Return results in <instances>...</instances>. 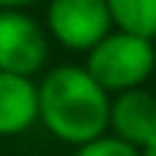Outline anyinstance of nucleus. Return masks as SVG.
Instances as JSON below:
<instances>
[{"instance_id": "9", "label": "nucleus", "mask_w": 156, "mask_h": 156, "mask_svg": "<svg viewBox=\"0 0 156 156\" xmlns=\"http://www.w3.org/2000/svg\"><path fill=\"white\" fill-rule=\"evenodd\" d=\"M29 3H35V0H0V9H20Z\"/></svg>"}, {"instance_id": "6", "label": "nucleus", "mask_w": 156, "mask_h": 156, "mask_svg": "<svg viewBox=\"0 0 156 156\" xmlns=\"http://www.w3.org/2000/svg\"><path fill=\"white\" fill-rule=\"evenodd\" d=\"M38 119V87L0 69V136H17Z\"/></svg>"}, {"instance_id": "5", "label": "nucleus", "mask_w": 156, "mask_h": 156, "mask_svg": "<svg viewBox=\"0 0 156 156\" xmlns=\"http://www.w3.org/2000/svg\"><path fill=\"white\" fill-rule=\"evenodd\" d=\"M113 133L124 139L127 145L142 147L156 142V95L145 90H122L116 101L110 104V124Z\"/></svg>"}, {"instance_id": "2", "label": "nucleus", "mask_w": 156, "mask_h": 156, "mask_svg": "<svg viewBox=\"0 0 156 156\" xmlns=\"http://www.w3.org/2000/svg\"><path fill=\"white\" fill-rule=\"evenodd\" d=\"M156 52L151 38L133 32H107L98 44L90 49L87 73L110 93L133 90L153 73Z\"/></svg>"}, {"instance_id": "7", "label": "nucleus", "mask_w": 156, "mask_h": 156, "mask_svg": "<svg viewBox=\"0 0 156 156\" xmlns=\"http://www.w3.org/2000/svg\"><path fill=\"white\" fill-rule=\"evenodd\" d=\"M107 9L122 32H133L142 38L156 35V0H107Z\"/></svg>"}, {"instance_id": "10", "label": "nucleus", "mask_w": 156, "mask_h": 156, "mask_svg": "<svg viewBox=\"0 0 156 156\" xmlns=\"http://www.w3.org/2000/svg\"><path fill=\"white\" fill-rule=\"evenodd\" d=\"M142 156H156V142H153V145H147L145 151H142Z\"/></svg>"}, {"instance_id": "4", "label": "nucleus", "mask_w": 156, "mask_h": 156, "mask_svg": "<svg viewBox=\"0 0 156 156\" xmlns=\"http://www.w3.org/2000/svg\"><path fill=\"white\" fill-rule=\"evenodd\" d=\"M46 35L29 15L17 9L0 12V69L15 75H32L46 61Z\"/></svg>"}, {"instance_id": "1", "label": "nucleus", "mask_w": 156, "mask_h": 156, "mask_svg": "<svg viewBox=\"0 0 156 156\" xmlns=\"http://www.w3.org/2000/svg\"><path fill=\"white\" fill-rule=\"evenodd\" d=\"M38 116L61 142L84 145L104 136L110 124V98L87 69L58 67L38 87Z\"/></svg>"}, {"instance_id": "8", "label": "nucleus", "mask_w": 156, "mask_h": 156, "mask_svg": "<svg viewBox=\"0 0 156 156\" xmlns=\"http://www.w3.org/2000/svg\"><path fill=\"white\" fill-rule=\"evenodd\" d=\"M75 156H142L133 145H127L119 136H98V139H90L84 145H78Z\"/></svg>"}, {"instance_id": "3", "label": "nucleus", "mask_w": 156, "mask_h": 156, "mask_svg": "<svg viewBox=\"0 0 156 156\" xmlns=\"http://www.w3.org/2000/svg\"><path fill=\"white\" fill-rule=\"evenodd\" d=\"M49 32L69 49H93L113 26L107 0H49Z\"/></svg>"}]
</instances>
